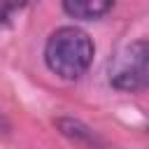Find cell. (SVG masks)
Instances as JSON below:
<instances>
[{"mask_svg": "<svg viewBox=\"0 0 149 149\" xmlns=\"http://www.w3.org/2000/svg\"><path fill=\"white\" fill-rule=\"evenodd\" d=\"M93 51V42L81 28L63 26L49 35L44 47V61L54 74L63 79H77L88 70Z\"/></svg>", "mask_w": 149, "mask_h": 149, "instance_id": "1", "label": "cell"}, {"mask_svg": "<svg viewBox=\"0 0 149 149\" xmlns=\"http://www.w3.org/2000/svg\"><path fill=\"white\" fill-rule=\"evenodd\" d=\"M109 81L121 91H137L147 84V42L137 40L128 44L114 61Z\"/></svg>", "mask_w": 149, "mask_h": 149, "instance_id": "2", "label": "cell"}, {"mask_svg": "<svg viewBox=\"0 0 149 149\" xmlns=\"http://www.w3.org/2000/svg\"><path fill=\"white\" fill-rule=\"evenodd\" d=\"M63 9L72 19L93 21V19L105 16L112 9V2H105V0H68V2H63Z\"/></svg>", "mask_w": 149, "mask_h": 149, "instance_id": "3", "label": "cell"}]
</instances>
